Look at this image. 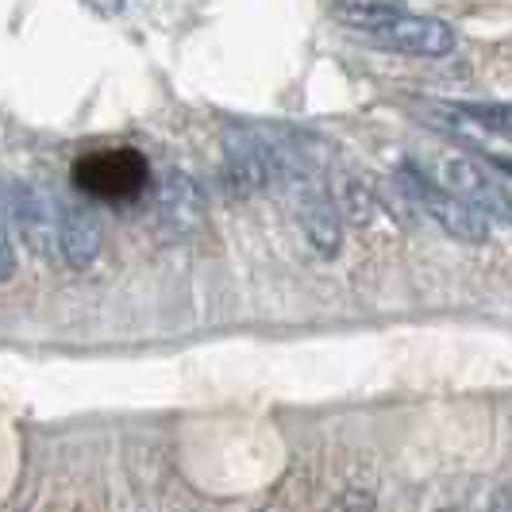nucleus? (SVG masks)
I'll return each mask as SVG.
<instances>
[{
    "label": "nucleus",
    "mask_w": 512,
    "mask_h": 512,
    "mask_svg": "<svg viewBox=\"0 0 512 512\" xmlns=\"http://www.w3.org/2000/svg\"><path fill=\"white\" fill-rule=\"evenodd\" d=\"M74 181L77 189H85L97 201L124 205V201H135L143 193V185H147V162H143V154L131 151V147L89 154V158H81L74 166Z\"/></svg>",
    "instance_id": "f03ea898"
},
{
    "label": "nucleus",
    "mask_w": 512,
    "mask_h": 512,
    "mask_svg": "<svg viewBox=\"0 0 512 512\" xmlns=\"http://www.w3.org/2000/svg\"><path fill=\"white\" fill-rule=\"evenodd\" d=\"M374 509H378V501H374L370 489H347V493H339L324 512H374Z\"/></svg>",
    "instance_id": "f8f14e48"
},
{
    "label": "nucleus",
    "mask_w": 512,
    "mask_h": 512,
    "mask_svg": "<svg viewBox=\"0 0 512 512\" xmlns=\"http://www.w3.org/2000/svg\"><path fill=\"white\" fill-rule=\"evenodd\" d=\"M154 212H158V224L170 235H193L205 224V197L189 174L170 170L154 189Z\"/></svg>",
    "instance_id": "6e6552de"
},
{
    "label": "nucleus",
    "mask_w": 512,
    "mask_h": 512,
    "mask_svg": "<svg viewBox=\"0 0 512 512\" xmlns=\"http://www.w3.org/2000/svg\"><path fill=\"white\" fill-rule=\"evenodd\" d=\"M104 231L97 212L85 205H70L58 212V255L70 270H89L101 255Z\"/></svg>",
    "instance_id": "1a4fd4ad"
},
{
    "label": "nucleus",
    "mask_w": 512,
    "mask_h": 512,
    "mask_svg": "<svg viewBox=\"0 0 512 512\" xmlns=\"http://www.w3.org/2000/svg\"><path fill=\"white\" fill-rule=\"evenodd\" d=\"M370 197H366V189H355V181H347V216L355 220V224H366L370 220Z\"/></svg>",
    "instance_id": "ddd939ff"
},
{
    "label": "nucleus",
    "mask_w": 512,
    "mask_h": 512,
    "mask_svg": "<svg viewBox=\"0 0 512 512\" xmlns=\"http://www.w3.org/2000/svg\"><path fill=\"white\" fill-rule=\"evenodd\" d=\"M401 178H405V189L412 193V201L420 205V212L432 216L451 239H459V243H466V247H482V243H489V220L478 212V208H470L466 201H459L455 193H447L439 181L424 178L416 166H405Z\"/></svg>",
    "instance_id": "7ed1b4c3"
},
{
    "label": "nucleus",
    "mask_w": 512,
    "mask_h": 512,
    "mask_svg": "<svg viewBox=\"0 0 512 512\" xmlns=\"http://www.w3.org/2000/svg\"><path fill=\"white\" fill-rule=\"evenodd\" d=\"M459 112H466L478 128L497 131V135L512 139V108L509 104H462Z\"/></svg>",
    "instance_id": "9b49d317"
},
{
    "label": "nucleus",
    "mask_w": 512,
    "mask_h": 512,
    "mask_svg": "<svg viewBox=\"0 0 512 512\" xmlns=\"http://www.w3.org/2000/svg\"><path fill=\"white\" fill-rule=\"evenodd\" d=\"M16 274V247H12V235L0 228V285Z\"/></svg>",
    "instance_id": "4468645a"
},
{
    "label": "nucleus",
    "mask_w": 512,
    "mask_h": 512,
    "mask_svg": "<svg viewBox=\"0 0 512 512\" xmlns=\"http://www.w3.org/2000/svg\"><path fill=\"white\" fill-rule=\"evenodd\" d=\"M8 212H12V224L27 243V251L43 258L58 251V212H54V201L39 185L16 181L8 189Z\"/></svg>",
    "instance_id": "423d86ee"
},
{
    "label": "nucleus",
    "mask_w": 512,
    "mask_h": 512,
    "mask_svg": "<svg viewBox=\"0 0 512 512\" xmlns=\"http://www.w3.org/2000/svg\"><path fill=\"white\" fill-rule=\"evenodd\" d=\"M282 181L293 189V208H297V220H301V231H305V239L312 243V251L332 258L339 251V235H343V228H339V208L332 205V197L308 178V174H301L293 162H285Z\"/></svg>",
    "instance_id": "20e7f679"
},
{
    "label": "nucleus",
    "mask_w": 512,
    "mask_h": 512,
    "mask_svg": "<svg viewBox=\"0 0 512 512\" xmlns=\"http://www.w3.org/2000/svg\"><path fill=\"white\" fill-rule=\"evenodd\" d=\"M332 16L351 31L374 35L397 16H405V0H332Z\"/></svg>",
    "instance_id": "9d476101"
},
{
    "label": "nucleus",
    "mask_w": 512,
    "mask_h": 512,
    "mask_svg": "<svg viewBox=\"0 0 512 512\" xmlns=\"http://www.w3.org/2000/svg\"><path fill=\"white\" fill-rule=\"evenodd\" d=\"M493 166H497L501 174H509V178H512V158H493Z\"/></svg>",
    "instance_id": "2eb2a0df"
},
{
    "label": "nucleus",
    "mask_w": 512,
    "mask_h": 512,
    "mask_svg": "<svg viewBox=\"0 0 512 512\" xmlns=\"http://www.w3.org/2000/svg\"><path fill=\"white\" fill-rule=\"evenodd\" d=\"M285 162H289V154L278 151L262 131H228L224 178H228L231 197H255L262 189H270L274 181H282Z\"/></svg>",
    "instance_id": "f257e3e1"
},
{
    "label": "nucleus",
    "mask_w": 512,
    "mask_h": 512,
    "mask_svg": "<svg viewBox=\"0 0 512 512\" xmlns=\"http://www.w3.org/2000/svg\"><path fill=\"white\" fill-rule=\"evenodd\" d=\"M436 170H439V185L447 193H455L470 208H478L486 220H505V224H512V197L501 189V181L489 178L478 162H470L462 154H447V158H439Z\"/></svg>",
    "instance_id": "39448f33"
},
{
    "label": "nucleus",
    "mask_w": 512,
    "mask_h": 512,
    "mask_svg": "<svg viewBox=\"0 0 512 512\" xmlns=\"http://www.w3.org/2000/svg\"><path fill=\"white\" fill-rule=\"evenodd\" d=\"M385 51H401L412 58H443L455 51V31L436 20V16H397L393 24H385L382 31L370 35Z\"/></svg>",
    "instance_id": "0eeeda50"
}]
</instances>
